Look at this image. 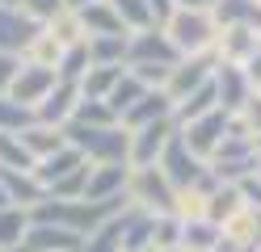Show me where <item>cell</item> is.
Segmentation results:
<instances>
[{"label": "cell", "mask_w": 261, "mask_h": 252, "mask_svg": "<svg viewBox=\"0 0 261 252\" xmlns=\"http://www.w3.org/2000/svg\"><path fill=\"white\" fill-rule=\"evenodd\" d=\"M232 118H236V130L249 134V139L257 143V139H261V93H253L249 101H244V109L232 114Z\"/></svg>", "instance_id": "4dcf8cb0"}, {"label": "cell", "mask_w": 261, "mask_h": 252, "mask_svg": "<svg viewBox=\"0 0 261 252\" xmlns=\"http://www.w3.org/2000/svg\"><path fill=\"white\" fill-rule=\"evenodd\" d=\"M143 93H148V84H143V80H135L130 72H126L118 84H114V93H110L106 101H110V109L118 114V122H122V118H126V114H130V109H135L139 101H143Z\"/></svg>", "instance_id": "d4e9b609"}, {"label": "cell", "mask_w": 261, "mask_h": 252, "mask_svg": "<svg viewBox=\"0 0 261 252\" xmlns=\"http://www.w3.org/2000/svg\"><path fill=\"white\" fill-rule=\"evenodd\" d=\"M85 164H89V160H85V156H80V151L68 143V147H59L55 156L38 160V164H34V177H38V185H42V189H55L59 181H68L76 168H85Z\"/></svg>", "instance_id": "5bb4252c"}, {"label": "cell", "mask_w": 261, "mask_h": 252, "mask_svg": "<svg viewBox=\"0 0 261 252\" xmlns=\"http://www.w3.org/2000/svg\"><path fill=\"white\" fill-rule=\"evenodd\" d=\"M126 202L148 214H173L177 206V189L169 185V177L160 173L156 164L148 168H130V181H126Z\"/></svg>", "instance_id": "3957f363"}, {"label": "cell", "mask_w": 261, "mask_h": 252, "mask_svg": "<svg viewBox=\"0 0 261 252\" xmlns=\"http://www.w3.org/2000/svg\"><path fill=\"white\" fill-rule=\"evenodd\" d=\"M177 9H211V0H173Z\"/></svg>", "instance_id": "836d02e7"}, {"label": "cell", "mask_w": 261, "mask_h": 252, "mask_svg": "<svg viewBox=\"0 0 261 252\" xmlns=\"http://www.w3.org/2000/svg\"><path fill=\"white\" fill-rule=\"evenodd\" d=\"M80 252H122V210L110 223H101L93 235H85V248Z\"/></svg>", "instance_id": "484cf974"}, {"label": "cell", "mask_w": 261, "mask_h": 252, "mask_svg": "<svg viewBox=\"0 0 261 252\" xmlns=\"http://www.w3.org/2000/svg\"><path fill=\"white\" fill-rule=\"evenodd\" d=\"M63 139H68L89 164H130V130L118 126H80L68 122L63 126Z\"/></svg>", "instance_id": "6da1fadb"}, {"label": "cell", "mask_w": 261, "mask_h": 252, "mask_svg": "<svg viewBox=\"0 0 261 252\" xmlns=\"http://www.w3.org/2000/svg\"><path fill=\"white\" fill-rule=\"evenodd\" d=\"M215 67H219L215 50H206V55H190V59L177 63V67H173V76H169V84H165V93L173 97V105H177V101H186L190 93H198L202 84H211Z\"/></svg>", "instance_id": "52a82bcc"}, {"label": "cell", "mask_w": 261, "mask_h": 252, "mask_svg": "<svg viewBox=\"0 0 261 252\" xmlns=\"http://www.w3.org/2000/svg\"><path fill=\"white\" fill-rule=\"evenodd\" d=\"M76 105H80V84L59 80L55 89H51V97L34 109V118H38V122H46V126H59V130H63V126L76 118Z\"/></svg>", "instance_id": "4fadbf2b"}, {"label": "cell", "mask_w": 261, "mask_h": 252, "mask_svg": "<svg viewBox=\"0 0 261 252\" xmlns=\"http://www.w3.org/2000/svg\"><path fill=\"white\" fill-rule=\"evenodd\" d=\"M0 177H5V189H9V202L21 210H34L38 202L46 198V189L38 185L34 173H13V168H0Z\"/></svg>", "instance_id": "e0dca14e"}, {"label": "cell", "mask_w": 261, "mask_h": 252, "mask_svg": "<svg viewBox=\"0 0 261 252\" xmlns=\"http://www.w3.org/2000/svg\"><path fill=\"white\" fill-rule=\"evenodd\" d=\"M122 76H126V67H89L85 80H80V97L85 101H106Z\"/></svg>", "instance_id": "cb8c5ba5"}, {"label": "cell", "mask_w": 261, "mask_h": 252, "mask_svg": "<svg viewBox=\"0 0 261 252\" xmlns=\"http://www.w3.org/2000/svg\"><path fill=\"white\" fill-rule=\"evenodd\" d=\"M5 252H34V248H30V244H17V248H5Z\"/></svg>", "instance_id": "8d00e7d4"}, {"label": "cell", "mask_w": 261, "mask_h": 252, "mask_svg": "<svg viewBox=\"0 0 261 252\" xmlns=\"http://www.w3.org/2000/svg\"><path fill=\"white\" fill-rule=\"evenodd\" d=\"M173 134H177V122H173V118L130 130V168H148V164H156V160H160V151L169 147Z\"/></svg>", "instance_id": "30bf717a"}, {"label": "cell", "mask_w": 261, "mask_h": 252, "mask_svg": "<svg viewBox=\"0 0 261 252\" xmlns=\"http://www.w3.org/2000/svg\"><path fill=\"white\" fill-rule=\"evenodd\" d=\"M156 168L169 177V185H173V189H190V185H198V181L206 177V160L190 151V143L181 139V130H177L173 139H169V147L160 151Z\"/></svg>", "instance_id": "277c9868"}, {"label": "cell", "mask_w": 261, "mask_h": 252, "mask_svg": "<svg viewBox=\"0 0 261 252\" xmlns=\"http://www.w3.org/2000/svg\"><path fill=\"white\" fill-rule=\"evenodd\" d=\"M0 5H17V0H0Z\"/></svg>", "instance_id": "74e56055"}, {"label": "cell", "mask_w": 261, "mask_h": 252, "mask_svg": "<svg viewBox=\"0 0 261 252\" xmlns=\"http://www.w3.org/2000/svg\"><path fill=\"white\" fill-rule=\"evenodd\" d=\"M165 34L173 38L177 55L190 59V55H206V50H215L219 21L211 17V9H177L173 21L165 25Z\"/></svg>", "instance_id": "7a4b0ae2"}, {"label": "cell", "mask_w": 261, "mask_h": 252, "mask_svg": "<svg viewBox=\"0 0 261 252\" xmlns=\"http://www.w3.org/2000/svg\"><path fill=\"white\" fill-rule=\"evenodd\" d=\"M110 5H114V13L122 17L126 34H139V30H152V25H156V17H152V9H148V0H110Z\"/></svg>", "instance_id": "83f0119b"}, {"label": "cell", "mask_w": 261, "mask_h": 252, "mask_svg": "<svg viewBox=\"0 0 261 252\" xmlns=\"http://www.w3.org/2000/svg\"><path fill=\"white\" fill-rule=\"evenodd\" d=\"M38 118H34V109H25L21 101H13L9 93H0V130L5 134H21L25 126H34Z\"/></svg>", "instance_id": "f1b7e54d"}, {"label": "cell", "mask_w": 261, "mask_h": 252, "mask_svg": "<svg viewBox=\"0 0 261 252\" xmlns=\"http://www.w3.org/2000/svg\"><path fill=\"white\" fill-rule=\"evenodd\" d=\"M227 134H232V114L227 109H211V114H202V118H194V122L181 126V139L190 143L194 156H202V160L215 156Z\"/></svg>", "instance_id": "8992f818"}, {"label": "cell", "mask_w": 261, "mask_h": 252, "mask_svg": "<svg viewBox=\"0 0 261 252\" xmlns=\"http://www.w3.org/2000/svg\"><path fill=\"white\" fill-rule=\"evenodd\" d=\"M17 67H21V59H17V55H5V50H0V93H9L13 76H17Z\"/></svg>", "instance_id": "d6a6232c"}, {"label": "cell", "mask_w": 261, "mask_h": 252, "mask_svg": "<svg viewBox=\"0 0 261 252\" xmlns=\"http://www.w3.org/2000/svg\"><path fill=\"white\" fill-rule=\"evenodd\" d=\"M219 244H223L219 223H211V218H190V223H181V248L186 252H219Z\"/></svg>", "instance_id": "7402d4cb"}, {"label": "cell", "mask_w": 261, "mask_h": 252, "mask_svg": "<svg viewBox=\"0 0 261 252\" xmlns=\"http://www.w3.org/2000/svg\"><path fill=\"white\" fill-rule=\"evenodd\" d=\"M211 17L227 30V25H253L261 30V5L257 0H215L211 5Z\"/></svg>", "instance_id": "ac0fdd59"}, {"label": "cell", "mask_w": 261, "mask_h": 252, "mask_svg": "<svg viewBox=\"0 0 261 252\" xmlns=\"http://www.w3.org/2000/svg\"><path fill=\"white\" fill-rule=\"evenodd\" d=\"M139 63H152V67H177V63H181L173 38L160 25L130 34V42H126V67H139Z\"/></svg>", "instance_id": "5b68a950"}, {"label": "cell", "mask_w": 261, "mask_h": 252, "mask_svg": "<svg viewBox=\"0 0 261 252\" xmlns=\"http://www.w3.org/2000/svg\"><path fill=\"white\" fill-rule=\"evenodd\" d=\"M80 13V25H85L89 38H97V34H126L122 25V17L114 13L110 0H97V5H85V9H76Z\"/></svg>", "instance_id": "ffe728a7"}, {"label": "cell", "mask_w": 261, "mask_h": 252, "mask_svg": "<svg viewBox=\"0 0 261 252\" xmlns=\"http://www.w3.org/2000/svg\"><path fill=\"white\" fill-rule=\"evenodd\" d=\"M30 223H34V218H30V210H21V206H0V252L25 244Z\"/></svg>", "instance_id": "603a6c76"}, {"label": "cell", "mask_w": 261, "mask_h": 252, "mask_svg": "<svg viewBox=\"0 0 261 252\" xmlns=\"http://www.w3.org/2000/svg\"><path fill=\"white\" fill-rule=\"evenodd\" d=\"M72 122H80V126H118V114L110 109V101H85L80 97Z\"/></svg>", "instance_id": "f546056e"}, {"label": "cell", "mask_w": 261, "mask_h": 252, "mask_svg": "<svg viewBox=\"0 0 261 252\" xmlns=\"http://www.w3.org/2000/svg\"><path fill=\"white\" fill-rule=\"evenodd\" d=\"M42 21H34L30 13H21L17 5H0V50L5 55H25V46L38 38Z\"/></svg>", "instance_id": "9c48e42d"}, {"label": "cell", "mask_w": 261, "mask_h": 252, "mask_svg": "<svg viewBox=\"0 0 261 252\" xmlns=\"http://www.w3.org/2000/svg\"><path fill=\"white\" fill-rule=\"evenodd\" d=\"M126 181H130V164H93L89 185H85V202H122Z\"/></svg>", "instance_id": "7c38bea8"}, {"label": "cell", "mask_w": 261, "mask_h": 252, "mask_svg": "<svg viewBox=\"0 0 261 252\" xmlns=\"http://www.w3.org/2000/svg\"><path fill=\"white\" fill-rule=\"evenodd\" d=\"M257 156H261V139H257Z\"/></svg>", "instance_id": "f35d334b"}, {"label": "cell", "mask_w": 261, "mask_h": 252, "mask_svg": "<svg viewBox=\"0 0 261 252\" xmlns=\"http://www.w3.org/2000/svg\"><path fill=\"white\" fill-rule=\"evenodd\" d=\"M0 168H13V173H34V156L25 151L21 134H5V130H0Z\"/></svg>", "instance_id": "4316f807"}, {"label": "cell", "mask_w": 261, "mask_h": 252, "mask_svg": "<svg viewBox=\"0 0 261 252\" xmlns=\"http://www.w3.org/2000/svg\"><path fill=\"white\" fill-rule=\"evenodd\" d=\"M126 42H130V34H97V38H89L93 67H126Z\"/></svg>", "instance_id": "d6986e66"}, {"label": "cell", "mask_w": 261, "mask_h": 252, "mask_svg": "<svg viewBox=\"0 0 261 252\" xmlns=\"http://www.w3.org/2000/svg\"><path fill=\"white\" fill-rule=\"evenodd\" d=\"M17 9L21 13H30V17H34V21H55V17L63 13V9H68V0H17Z\"/></svg>", "instance_id": "1f68e13d"}, {"label": "cell", "mask_w": 261, "mask_h": 252, "mask_svg": "<svg viewBox=\"0 0 261 252\" xmlns=\"http://www.w3.org/2000/svg\"><path fill=\"white\" fill-rule=\"evenodd\" d=\"M21 143H25V151H30V156H34V164H38V160H46V156H55L59 147H68L63 130H59V126H46V122L25 126V130H21Z\"/></svg>", "instance_id": "44dd1931"}, {"label": "cell", "mask_w": 261, "mask_h": 252, "mask_svg": "<svg viewBox=\"0 0 261 252\" xmlns=\"http://www.w3.org/2000/svg\"><path fill=\"white\" fill-rule=\"evenodd\" d=\"M85 5H97V0H68V9H85Z\"/></svg>", "instance_id": "d590c367"}, {"label": "cell", "mask_w": 261, "mask_h": 252, "mask_svg": "<svg viewBox=\"0 0 261 252\" xmlns=\"http://www.w3.org/2000/svg\"><path fill=\"white\" fill-rule=\"evenodd\" d=\"M25 244L34 252H80L85 248V235H76L68 227H55V223H30Z\"/></svg>", "instance_id": "9a60e30c"}, {"label": "cell", "mask_w": 261, "mask_h": 252, "mask_svg": "<svg viewBox=\"0 0 261 252\" xmlns=\"http://www.w3.org/2000/svg\"><path fill=\"white\" fill-rule=\"evenodd\" d=\"M55 84H59L55 67H38V63H25V59H21L17 76H13V84H9V97H13V101H21L25 109H38L42 101L51 97Z\"/></svg>", "instance_id": "ba28073f"}, {"label": "cell", "mask_w": 261, "mask_h": 252, "mask_svg": "<svg viewBox=\"0 0 261 252\" xmlns=\"http://www.w3.org/2000/svg\"><path fill=\"white\" fill-rule=\"evenodd\" d=\"M0 206H13V202H9V189H5V177H0Z\"/></svg>", "instance_id": "e575fe53"}, {"label": "cell", "mask_w": 261, "mask_h": 252, "mask_svg": "<svg viewBox=\"0 0 261 252\" xmlns=\"http://www.w3.org/2000/svg\"><path fill=\"white\" fill-rule=\"evenodd\" d=\"M165 118H173V97H169L165 89H148V93H143V101L122 118V126H126V130H139V126L165 122Z\"/></svg>", "instance_id": "2e32d148"}, {"label": "cell", "mask_w": 261, "mask_h": 252, "mask_svg": "<svg viewBox=\"0 0 261 252\" xmlns=\"http://www.w3.org/2000/svg\"><path fill=\"white\" fill-rule=\"evenodd\" d=\"M211 84H215V97H219V109L227 114H240L244 109V101H249L257 89H253V80L244 67H232V63H219L215 67V76H211Z\"/></svg>", "instance_id": "8fae6325"}]
</instances>
